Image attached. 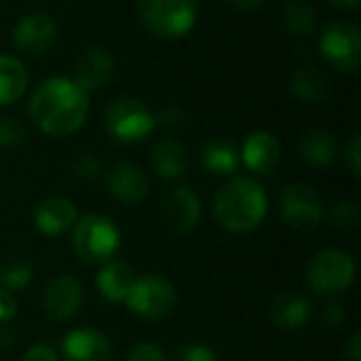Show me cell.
<instances>
[{"label": "cell", "mask_w": 361, "mask_h": 361, "mask_svg": "<svg viewBox=\"0 0 361 361\" xmlns=\"http://www.w3.org/2000/svg\"><path fill=\"white\" fill-rule=\"evenodd\" d=\"M27 112L44 135L68 137L85 125L89 95L70 76H49L34 89Z\"/></svg>", "instance_id": "obj_1"}, {"label": "cell", "mask_w": 361, "mask_h": 361, "mask_svg": "<svg viewBox=\"0 0 361 361\" xmlns=\"http://www.w3.org/2000/svg\"><path fill=\"white\" fill-rule=\"evenodd\" d=\"M267 214V190L258 180L247 176L228 178L214 197V218L224 231L233 235L254 233L264 222Z\"/></svg>", "instance_id": "obj_2"}, {"label": "cell", "mask_w": 361, "mask_h": 361, "mask_svg": "<svg viewBox=\"0 0 361 361\" xmlns=\"http://www.w3.org/2000/svg\"><path fill=\"white\" fill-rule=\"evenodd\" d=\"M123 241L116 222L104 214H85L72 226V250L87 264H106Z\"/></svg>", "instance_id": "obj_3"}, {"label": "cell", "mask_w": 361, "mask_h": 361, "mask_svg": "<svg viewBox=\"0 0 361 361\" xmlns=\"http://www.w3.org/2000/svg\"><path fill=\"white\" fill-rule=\"evenodd\" d=\"M357 275L355 258L338 247L322 250L307 267V286L322 298H336L345 294Z\"/></svg>", "instance_id": "obj_4"}, {"label": "cell", "mask_w": 361, "mask_h": 361, "mask_svg": "<svg viewBox=\"0 0 361 361\" xmlns=\"http://www.w3.org/2000/svg\"><path fill=\"white\" fill-rule=\"evenodd\" d=\"M140 23L159 38H182L197 23L195 0H137Z\"/></svg>", "instance_id": "obj_5"}, {"label": "cell", "mask_w": 361, "mask_h": 361, "mask_svg": "<svg viewBox=\"0 0 361 361\" xmlns=\"http://www.w3.org/2000/svg\"><path fill=\"white\" fill-rule=\"evenodd\" d=\"M125 305L135 317H142L146 322H159L176 311L178 292L167 277L148 273L133 281Z\"/></svg>", "instance_id": "obj_6"}, {"label": "cell", "mask_w": 361, "mask_h": 361, "mask_svg": "<svg viewBox=\"0 0 361 361\" xmlns=\"http://www.w3.org/2000/svg\"><path fill=\"white\" fill-rule=\"evenodd\" d=\"M154 114L135 97H116L104 110V127L121 144L144 142L154 131Z\"/></svg>", "instance_id": "obj_7"}, {"label": "cell", "mask_w": 361, "mask_h": 361, "mask_svg": "<svg viewBox=\"0 0 361 361\" xmlns=\"http://www.w3.org/2000/svg\"><path fill=\"white\" fill-rule=\"evenodd\" d=\"M279 212L283 222L296 231H315L326 220L324 199L307 184L286 186L279 199Z\"/></svg>", "instance_id": "obj_8"}, {"label": "cell", "mask_w": 361, "mask_h": 361, "mask_svg": "<svg viewBox=\"0 0 361 361\" xmlns=\"http://www.w3.org/2000/svg\"><path fill=\"white\" fill-rule=\"evenodd\" d=\"M322 55L345 72H357L361 63V32L351 21L330 23L319 38Z\"/></svg>", "instance_id": "obj_9"}, {"label": "cell", "mask_w": 361, "mask_h": 361, "mask_svg": "<svg viewBox=\"0 0 361 361\" xmlns=\"http://www.w3.org/2000/svg\"><path fill=\"white\" fill-rule=\"evenodd\" d=\"M203 216V203L190 186H176L161 203V222L176 235L195 231Z\"/></svg>", "instance_id": "obj_10"}, {"label": "cell", "mask_w": 361, "mask_h": 361, "mask_svg": "<svg viewBox=\"0 0 361 361\" xmlns=\"http://www.w3.org/2000/svg\"><path fill=\"white\" fill-rule=\"evenodd\" d=\"M85 292L78 279L72 275H57L53 277L42 294V309L49 319L53 322H70L82 309Z\"/></svg>", "instance_id": "obj_11"}, {"label": "cell", "mask_w": 361, "mask_h": 361, "mask_svg": "<svg viewBox=\"0 0 361 361\" xmlns=\"http://www.w3.org/2000/svg\"><path fill=\"white\" fill-rule=\"evenodd\" d=\"M57 38V23L47 13H30L13 27V44L19 53L38 57L44 55Z\"/></svg>", "instance_id": "obj_12"}, {"label": "cell", "mask_w": 361, "mask_h": 361, "mask_svg": "<svg viewBox=\"0 0 361 361\" xmlns=\"http://www.w3.org/2000/svg\"><path fill=\"white\" fill-rule=\"evenodd\" d=\"M112 345L97 328L80 326L70 330L59 345V361H110Z\"/></svg>", "instance_id": "obj_13"}, {"label": "cell", "mask_w": 361, "mask_h": 361, "mask_svg": "<svg viewBox=\"0 0 361 361\" xmlns=\"http://www.w3.org/2000/svg\"><path fill=\"white\" fill-rule=\"evenodd\" d=\"M106 188L110 197L121 205H137L148 197L150 184L146 171L140 165L131 161H121L108 171Z\"/></svg>", "instance_id": "obj_14"}, {"label": "cell", "mask_w": 361, "mask_h": 361, "mask_svg": "<svg viewBox=\"0 0 361 361\" xmlns=\"http://www.w3.org/2000/svg\"><path fill=\"white\" fill-rule=\"evenodd\" d=\"M78 220V207L66 197H47L34 209V226L44 237L70 233Z\"/></svg>", "instance_id": "obj_15"}, {"label": "cell", "mask_w": 361, "mask_h": 361, "mask_svg": "<svg viewBox=\"0 0 361 361\" xmlns=\"http://www.w3.org/2000/svg\"><path fill=\"white\" fill-rule=\"evenodd\" d=\"M241 152V165H245L254 173H271L281 159V144L279 137H275L271 131H254L243 140Z\"/></svg>", "instance_id": "obj_16"}, {"label": "cell", "mask_w": 361, "mask_h": 361, "mask_svg": "<svg viewBox=\"0 0 361 361\" xmlns=\"http://www.w3.org/2000/svg\"><path fill=\"white\" fill-rule=\"evenodd\" d=\"M114 74V61L102 47H87L74 61V82L89 91L102 89Z\"/></svg>", "instance_id": "obj_17"}, {"label": "cell", "mask_w": 361, "mask_h": 361, "mask_svg": "<svg viewBox=\"0 0 361 361\" xmlns=\"http://www.w3.org/2000/svg\"><path fill=\"white\" fill-rule=\"evenodd\" d=\"M271 322L286 332L302 330L313 317V305L302 292H283L271 302Z\"/></svg>", "instance_id": "obj_18"}, {"label": "cell", "mask_w": 361, "mask_h": 361, "mask_svg": "<svg viewBox=\"0 0 361 361\" xmlns=\"http://www.w3.org/2000/svg\"><path fill=\"white\" fill-rule=\"evenodd\" d=\"M135 279H137L135 269L129 262H125V260H108L97 271L95 288H97V292H99V296L104 300H108L112 305H121V302L127 300V294H129Z\"/></svg>", "instance_id": "obj_19"}, {"label": "cell", "mask_w": 361, "mask_h": 361, "mask_svg": "<svg viewBox=\"0 0 361 361\" xmlns=\"http://www.w3.org/2000/svg\"><path fill=\"white\" fill-rule=\"evenodd\" d=\"M201 167L218 178H233L241 169L239 146L228 137H214L201 148Z\"/></svg>", "instance_id": "obj_20"}, {"label": "cell", "mask_w": 361, "mask_h": 361, "mask_svg": "<svg viewBox=\"0 0 361 361\" xmlns=\"http://www.w3.org/2000/svg\"><path fill=\"white\" fill-rule=\"evenodd\" d=\"M150 163L159 178L167 182L180 180L188 171V152L176 137L159 140L150 150Z\"/></svg>", "instance_id": "obj_21"}, {"label": "cell", "mask_w": 361, "mask_h": 361, "mask_svg": "<svg viewBox=\"0 0 361 361\" xmlns=\"http://www.w3.org/2000/svg\"><path fill=\"white\" fill-rule=\"evenodd\" d=\"M300 157L313 167H328L338 154V142L328 129H307L298 142Z\"/></svg>", "instance_id": "obj_22"}, {"label": "cell", "mask_w": 361, "mask_h": 361, "mask_svg": "<svg viewBox=\"0 0 361 361\" xmlns=\"http://www.w3.org/2000/svg\"><path fill=\"white\" fill-rule=\"evenodd\" d=\"M27 89V70L25 66L13 57L0 53V106L15 104L23 97Z\"/></svg>", "instance_id": "obj_23"}, {"label": "cell", "mask_w": 361, "mask_h": 361, "mask_svg": "<svg viewBox=\"0 0 361 361\" xmlns=\"http://www.w3.org/2000/svg\"><path fill=\"white\" fill-rule=\"evenodd\" d=\"M290 91L305 104H317L328 95V78L313 66L294 70L290 78Z\"/></svg>", "instance_id": "obj_24"}, {"label": "cell", "mask_w": 361, "mask_h": 361, "mask_svg": "<svg viewBox=\"0 0 361 361\" xmlns=\"http://www.w3.org/2000/svg\"><path fill=\"white\" fill-rule=\"evenodd\" d=\"M281 25L294 36H309L317 25L315 8L302 0H290L281 8Z\"/></svg>", "instance_id": "obj_25"}, {"label": "cell", "mask_w": 361, "mask_h": 361, "mask_svg": "<svg viewBox=\"0 0 361 361\" xmlns=\"http://www.w3.org/2000/svg\"><path fill=\"white\" fill-rule=\"evenodd\" d=\"M34 271L27 260H8L0 264V288L15 294L32 283Z\"/></svg>", "instance_id": "obj_26"}, {"label": "cell", "mask_w": 361, "mask_h": 361, "mask_svg": "<svg viewBox=\"0 0 361 361\" xmlns=\"http://www.w3.org/2000/svg\"><path fill=\"white\" fill-rule=\"evenodd\" d=\"M330 220L338 231H353L361 222V214L357 203L353 201H338L330 209Z\"/></svg>", "instance_id": "obj_27"}, {"label": "cell", "mask_w": 361, "mask_h": 361, "mask_svg": "<svg viewBox=\"0 0 361 361\" xmlns=\"http://www.w3.org/2000/svg\"><path fill=\"white\" fill-rule=\"evenodd\" d=\"M27 131L21 121L13 116H0V148H17L25 142Z\"/></svg>", "instance_id": "obj_28"}, {"label": "cell", "mask_w": 361, "mask_h": 361, "mask_svg": "<svg viewBox=\"0 0 361 361\" xmlns=\"http://www.w3.org/2000/svg\"><path fill=\"white\" fill-rule=\"evenodd\" d=\"M72 171H74L76 178L82 180V182H97V180L102 178V163H99L95 157L87 154V157H80V159L72 165Z\"/></svg>", "instance_id": "obj_29"}, {"label": "cell", "mask_w": 361, "mask_h": 361, "mask_svg": "<svg viewBox=\"0 0 361 361\" xmlns=\"http://www.w3.org/2000/svg\"><path fill=\"white\" fill-rule=\"evenodd\" d=\"M176 361H218V357L212 347L203 343H190L176 353Z\"/></svg>", "instance_id": "obj_30"}, {"label": "cell", "mask_w": 361, "mask_h": 361, "mask_svg": "<svg viewBox=\"0 0 361 361\" xmlns=\"http://www.w3.org/2000/svg\"><path fill=\"white\" fill-rule=\"evenodd\" d=\"M127 361H169L167 353L157 345V343H137Z\"/></svg>", "instance_id": "obj_31"}, {"label": "cell", "mask_w": 361, "mask_h": 361, "mask_svg": "<svg viewBox=\"0 0 361 361\" xmlns=\"http://www.w3.org/2000/svg\"><path fill=\"white\" fill-rule=\"evenodd\" d=\"M345 163L349 167V171L360 178L361 176V135L360 133H353L347 148H345Z\"/></svg>", "instance_id": "obj_32"}, {"label": "cell", "mask_w": 361, "mask_h": 361, "mask_svg": "<svg viewBox=\"0 0 361 361\" xmlns=\"http://www.w3.org/2000/svg\"><path fill=\"white\" fill-rule=\"evenodd\" d=\"M322 319L326 326L330 328H341L345 322H347V311L338 305V302H328L324 309H322Z\"/></svg>", "instance_id": "obj_33"}, {"label": "cell", "mask_w": 361, "mask_h": 361, "mask_svg": "<svg viewBox=\"0 0 361 361\" xmlns=\"http://www.w3.org/2000/svg\"><path fill=\"white\" fill-rule=\"evenodd\" d=\"M17 298L15 294L0 288V324H8L17 315Z\"/></svg>", "instance_id": "obj_34"}, {"label": "cell", "mask_w": 361, "mask_h": 361, "mask_svg": "<svg viewBox=\"0 0 361 361\" xmlns=\"http://www.w3.org/2000/svg\"><path fill=\"white\" fill-rule=\"evenodd\" d=\"M21 361H59V355L49 345H34L23 353Z\"/></svg>", "instance_id": "obj_35"}, {"label": "cell", "mask_w": 361, "mask_h": 361, "mask_svg": "<svg viewBox=\"0 0 361 361\" xmlns=\"http://www.w3.org/2000/svg\"><path fill=\"white\" fill-rule=\"evenodd\" d=\"M154 121H157V123H163L165 127H180V125L186 121V114H184L182 108L169 106V108H165L159 116H154Z\"/></svg>", "instance_id": "obj_36"}, {"label": "cell", "mask_w": 361, "mask_h": 361, "mask_svg": "<svg viewBox=\"0 0 361 361\" xmlns=\"http://www.w3.org/2000/svg\"><path fill=\"white\" fill-rule=\"evenodd\" d=\"M345 360L347 361H361V334L355 332L347 345H345Z\"/></svg>", "instance_id": "obj_37"}, {"label": "cell", "mask_w": 361, "mask_h": 361, "mask_svg": "<svg viewBox=\"0 0 361 361\" xmlns=\"http://www.w3.org/2000/svg\"><path fill=\"white\" fill-rule=\"evenodd\" d=\"M228 2L239 11H256L264 0H228Z\"/></svg>", "instance_id": "obj_38"}, {"label": "cell", "mask_w": 361, "mask_h": 361, "mask_svg": "<svg viewBox=\"0 0 361 361\" xmlns=\"http://www.w3.org/2000/svg\"><path fill=\"white\" fill-rule=\"evenodd\" d=\"M15 343V334L11 332V328H6V324H0V347L8 349Z\"/></svg>", "instance_id": "obj_39"}, {"label": "cell", "mask_w": 361, "mask_h": 361, "mask_svg": "<svg viewBox=\"0 0 361 361\" xmlns=\"http://www.w3.org/2000/svg\"><path fill=\"white\" fill-rule=\"evenodd\" d=\"M360 2L361 0H330V4L341 8V11H353V8L360 6Z\"/></svg>", "instance_id": "obj_40"}]
</instances>
